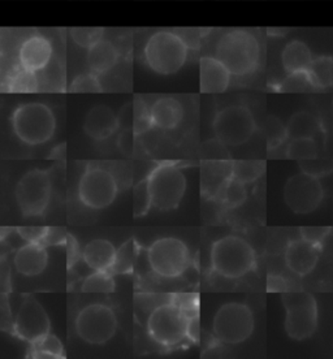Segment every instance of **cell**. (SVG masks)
<instances>
[{
	"label": "cell",
	"mask_w": 333,
	"mask_h": 359,
	"mask_svg": "<svg viewBox=\"0 0 333 359\" xmlns=\"http://www.w3.org/2000/svg\"><path fill=\"white\" fill-rule=\"evenodd\" d=\"M224 164L223 162L208 163L210 167H203L202 187L203 191H208L210 196H220L225 184L232 177L233 163L231 167H223Z\"/></svg>",
	"instance_id": "cell-26"
},
{
	"label": "cell",
	"mask_w": 333,
	"mask_h": 359,
	"mask_svg": "<svg viewBox=\"0 0 333 359\" xmlns=\"http://www.w3.org/2000/svg\"><path fill=\"white\" fill-rule=\"evenodd\" d=\"M283 305L287 310L285 331L297 341L310 339L318 327V305L315 298L307 292H284Z\"/></svg>",
	"instance_id": "cell-6"
},
{
	"label": "cell",
	"mask_w": 333,
	"mask_h": 359,
	"mask_svg": "<svg viewBox=\"0 0 333 359\" xmlns=\"http://www.w3.org/2000/svg\"><path fill=\"white\" fill-rule=\"evenodd\" d=\"M325 197L323 187L315 176L301 172L287 181L284 199L296 214H310L315 211Z\"/></svg>",
	"instance_id": "cell-14"
},
{
	"label": "cell",
	"mask_w": 333,
	"mask_h": 359,
	"mask_svg": "<svg viewBox=\"0 0 333 359\" xmlns=\"http://www.w3.org/2000/svg\"><path fill=\"white\" fill-rule=\"evenodd\" d=\"M151 117L154 126L163 130H171L180 126L184 117V108L177 99L164 97L154 103Z\"/></svg>",
	"instance_id": "cell-22"
},
{
	"label": "cell",
	"mask_w": 333,
	"mask_h": 359,
	"mask_svg": "<svg viewBox=\"0 0 333 359\" xmlns=\"http://www.w3.org/2000/svg\"><path fill=\"white\" fill-rule=\"evenodd\" d=\"M115 280L109 271H95L82 283L83 293H112L115 292Z\"/></svg>",
	"instance_id": "cell-31"
},
{
	"label": "cell",
	"mask_w": 333,
	"mask_h": 359,
	"mask_svg": "<svg viewBox=\"0 0 333 359\" xmlns=\"http://www.w3.org/2000/svg\"><path fill=\"white\" fill-rule=\"evenodd\" d=\"M264 168L263 162H234L232 177L243 181V184H249L259 179Z\"/></svg>",
	"instance_id": "cell-35"
},
{
	"label": "cell",
	"mask_w": 333,
	"mask_h": 359,
	"mask_svg": "<svg viewBox=\"0 0 333 359\" xmlns=\"http://www.w3.org/2000/svg\"><path fill=\"white\" fill-rule=\"evenodd\" d=\"M135 258H137V243L135 238L128 240L125 243L117 249L115 263L111 269L114 273H130L135 269Z\"/></svg>",
	"instance_id": "cell-30"
},
{
	"label": "cell",
	"mask_w": 333,
	"mask_h": 359,
	"mask_svg": "<svg viewBox=\"0 0 333 359\" xmlns=\"http://www.w3.org/2000/svg\"><path fill=\"white\" fill-rule=\"evenodd\" d=\"M153 206L159 211H172L180 206L186 190V179L179 167L163 163L149 175Z\"/></svg>",
	"instance_id": "cell-7"
},
{
	"label": "cell",
	"mask_w": 333,
	"mask_h": 359,
	"mask_svg": "<svg viewBox=\"0 0 333 359\" xmlns=\"http://www.w3.org/2000/svg\"><path fill=\"white\" fill-rule=\"evenodd\" d=\"M68 240V234L65 233L63 228H48V232L46 234L43 245H62Z\"/></svg>",
	"instance_id": "cell-46"
},
{
	"label": "cell",
	"mask_w": 333,
	"mask_h": 359,
	"mask_svg": "<svg viewBox=\"0 0 333 359\" xmlns=\"http://www.w3.org/2000/svg\"><path fill=\"white\" fill-rule=\"evenodd\" d=\"M320 252V246L308 243L305 238L294 240L287 246L285 263L298 276H306L315 269Z\"/></svg>",
	"instance_id": "cell-16"
},
{
	"label": "cell",
	"mask_w": 333,
	"mask_h": 359,
	"mask_svg": "<svg viewBox=\"0 0 333 359\" xmlns=\"http://www.w3.org/2000/svg\"><path fill=\"white\" fill-rule=\"evenodd\" d=\"M116 252L115 246L109 240L97 238L85 246L82 257L93 271H111L115 263Z\"/></svg>",
	"instance_id": "cell-21"
},
{
	"label": "cell",
	"mask_w": 333,
	"mask_h": 359,
	"mask_svg": "<svg viewBox=\"0 0 333 359\" xmlns=\"http://www.w3.org/2000/svg\"><path fill=\"white\" fill-rule=\"evenodd\" d=\"M12 128L24 144L36 146L53 138L56 120L51 108L43 103H25L13 112Z\"/></svg>",
	"instance_id": "cell-4"
},
{
	"label": "cell",
	"mask_w": 333,
	"mask_h": 359,
	"mask_svg": "<svg viewBox=\"0 0 333 359\" xmlns=\"http://www.w3.org/2000/svg\"><path fill=\"white\" fill-rule=\"evenodd\" d=\"M153 206V198L149 188V180L140 181L133 189V216L142 217Z\"/></svg>",
	"instance_id": "cell-34"
},
{
	"label": "cell",
	"mask_w": 333,
	"mask_h": 359,
	"mask_svg": "<svg viewBox=\"0 0 333 359\" xmlns=\"http://www.w3.org/2000/svg\"><path fill=\"white\" fill-rule=\"evenodd\" d=\"M245 185L246 184H243V181L231 177L228 180V182L225 184V187L222 190L219 197H222V199L225 202V205L229 208L241 206L243 202L246 201V197H247V191H246Z\"/></svg>",
	"instance_id": "cell-33"
},
{
	"label": "cell",
	"mask_w": 333,
	"mask_h": 359,
	"mask_svg": "<svg viewBox=\"0 0 333 359\" xmlns=\"http://www.w3.org/2000/svg\"><path fill=\"white\" fill-rule=\"evenodd\" d=\"M48 254L43 243H30L21 246L18 249L13 263L18 273L24 276H36L42 273L47 267Z\"/></svg>",
	"instance_id": "cell-20"
},
{
	"label": "cell",
	"mask_w": 333,
	"mask_h": 359,
	"mask_svg": "<svg viewBox=\"0 0 333 359\" xmlns=\"http://www.w3.org/2000/svg\"><path fill=\"white\" fill-rule=\"evenodd\" d=\"M299 165H301L302 172H305L307 175H311V176H315L318 179L329 173L332 170V167L328 163L319 161L318 158L308 159V161H301Z\"/></svg>",
	"instance_id": "cell-41"
},
{
	"label": "cell",
	"mask_w": 333,
	"mask_h": 359,
	"mask_svg": "<svg viewBox=\"0 0 333 359\" xmlns=\"http://www.w3.org/2000/svg\"><path fill=\"white\" fill-rule=\"evenodd\" d=\"M313 60L314 57L310 47L305 42L298 39L289 42L281 53V63L288 74L307 72Z\"/></svg>",
	"instance_id": "cell-23"
},
{
	"label": "cell",
	"mask_w": 333,
	"mask_h": 359,
	"mask_svg": "<svg viewBox=\"0 0 333 359\" xmlns=\"http://www.w3.org/2000/svg\"><path fill=\"white\" fill-rule=\"evenodd\" d=\"M102 27H73L71 29V36L73 41L83 48H90L98 43L103 36Z\"/></svg>",
	"instance_id": "cell-37"
},
{
	"label": "cell",
	"mask_w": 333,
	"mask_h": 359,
	"mask_svg": "<svg viewBox=\"0 0 333 359\" xmlns=\"http://www.w3.org/2000/svg\"><path fill=\"white\" fill-rule=\"evenodd\" d=\"M267 290L269 292H288V284L284 278L278 275H269L267 278Z\"/></svg>",
	"instance_id": "cell-47"
},
{
	"label": "cell",
	"mask_w": 333,
	"mask_h": 359,
	"mask_svg": "<svg viewBox=\"0 0 333 359\" xmlns=\"http://www.w3.org/2000/svg\"><path fill=\"white\" fill-rule=\"evenodd\" d=\"M287 156L294 161H308L318 158V144L314 138L290 140L287 147Z\"/></svg>",
	"instance_id": "cell-32"
},
{
	"label": "cell",
	"mask_w": 333,
	"mask_h": 359,
	"mask_svg": "<svg viewBox=\"0 0 333 359\" xmlns=\"http://www.w3.org/2000/svg\"><path fill=\"white\" fill-rule=\"evenodd\" d=\"M118 193L116 177L106 168L89 167L79 182V198L91 210H103L114 203Z\"/></svg>",
	"instance_id": "cell-13"
},
{
	"label": "cell",
	"mask_w": 333,
	"mask_h": 359,
	"mask_svg": "<svg viewBox=\"0 0 333 359\" xmlns=\"http://www.w3.org/2000/svg\"><path fill=\"white\" fill-rule=\"evenodd\" d=\"M201 91L208 94L223 93L231 82L229 69L217 57L206 56L201 59Z\"/></svg>",
	"instance_id": "cell-18"
},
{
	"label": "cell",
	"mask_w": 333,
	"mask_h": 359,
	"mask_svg": "<svg viewBox=\"0 0 333 359\" xmlns=\"http://www.w3.org/2000/svg\"><path fill=\"white\" fill-rule=\"evenodd\" d=\"M310 89L314 88L308 81L306 72L290 73L279 86V91L283 93H304Z\"/></svg>",
	"instance_id": "cell-39"
},
{
	"label": "cell",
	"mask_w": 333,
	"mask_h": 359,
	"mask_svg": "<svg viewBox=\"0 0 333 359\" xmlns=\"http://www.w3.org/2000/svg\"><path fill=\"white\" fill-rule=\"evenodd\" d=\"M69 91L71 93H102L103 88L95 73H83L73 80Z\"/></svg>",
	"instance_id": "cell-38"
},
{
	"label": "cell",
	"mask_w": 333,
	"mask_h": 359,
	"mask_svg": "<svg viewBox=\"0 0 333 359\" xmlns=\"http://www.w3.org/2000/svg\"><path fill=\"white\" fill-rule=\"evenodd\" d=\"M135 120L133 130L135 135H141L147 132L151 126H154L153 117H151V109H147L146 104L142 102H135Z\"/></svg>",
	"instance_id": "cell-40"
},
{
	"label": "cell",
	"mask_w": 333,
	"mask_h": 359,
	"mask_svg": "<svg viewBox=\"0 0 333 359\" xmlns=\"http://www.w3.org/2000/svg\"><path fill=\"white\" fill-rule=\"evenodd\" d=\"M50 318L42 305L33 296L24 297L13 323L18 337L27 342L34 341L50 333Z\"/></svg>",
	"instance_id": "cell-15"
},
{
	"label": "cell",
	"mask_w": 333,
	"mask_h": 359,
	"mask_svg": "<svg viewBox=\"0 0 333 359\" xmlns=\"http://www.w3.org/2000/svg\"><path fill=\"white\" fill-rule=\"evenodd\" d=\"M264 130L267 137V146L270 150L279 147L288 138L287 126H284L276 116H270L266 120Z\"/></svg>",
	"instance_id": "cell-36"
},
{
	"label": "cell",
	"mask_w": 333,
	"mask_h": 359,
	"mask_svg": "<svg viewBox=\"0 0 333 359\" xmlns=\"http://www.w3.org/2000/svg\"><path fill=\"white\" fill-rule=\"evenodd\" d=\"M212 128L217 141L225 146L237 147L252 138L257 130V123L249 108L234 104L217 112Z\"/></svg>",
	"instance_id": "cell-10"
},
{
	"label": "cell",
	"mask_w": 333,
	"mask_h": 359,
	"mask_svg": "<svg viewBox=\"0 0 333 359\" xmlns=\"http://www.w3.org/2000/svg\"><path fill=\"white\" fill-rule=\"evenodd\" d=\"M135 130L133 129H125L120 138H118V147L124 154H132L135 150Z\"/></svg>",
	"instance_id": "cell-45"
},
{
	"label": "cell",
	"mask_w": 333,
	"mask_h": 359,
	"mask_svg": "<svg viewBox=\"0 0 333 359\" xmlns=\"http://www.w3.org/2000/svg\"><path fill=\"white\" fill-rule=\"evenodd\" d=\"M53 46L43 36L27 38L18 50L20 65L33 72H39L51 63Z\"/></svg>",
	"instance_id": "cell-17"
},
{
	"label": "cell",
	"mask_w": 333,
	"mask_h": 359,
	"mask_svg": "<svg viewBox=\"0 0 333 359\" xmlns=\"http://www.w3.org/2000/svg\"><path fill=\"white\" fill-rule=\"evenodd\" d=\"M117 120H118V126H121L124 130L125 129H133L135 120V103L124 104L120 109L118 115H117Z\"/></svg>",
	"instance_id": "cell-44"
},
{
	"label": "cell",
	"mask_w": 333,
	"mask_h": 359,
	"mask_svg": "<svg viewBox=\"0 0 333 359\" xmlns=\"http://www.w3.org/2000/svg\"><path fill=\"white\" fill-rule=\"evenodd\" d=\"M331 233V228H313V226H304L301 228V237L306 241L315 243L322 248V243H325L327 236Z\"/></svg>",
	"instance_id": "cell-43"
},
{
	"label": "cell",
	"mask_w": 333,
	"mask_h": 359,
	"mask_svg": "<svg viewBox=\"0 0 333 359\" xmlns=\"http://www.w3.org/2000/svg\"><path fill=\"white\" fill-rule=\"evenodd\" d=\"M197 320L175 302L154 309L147 320V332L154 341L165 348L177 346L190 336L191 324Z\"/></svg>",
	"instance_id": "cell-2"
},
{
	"label": "cell",
	"mask_w": 333,
	"mask_h": 359,
	"mask_svg": "<svg viewBox=\"0 0 333 359\" xmlns=\"http://www.w3.org/2000/svg\"><path fill=\"white\" fill-rule=\"evenodd\" d=\"M53 184L48 171L33 170L24 175L16 187V202L24 216L42 215L48 207Z\"/></svg>",
	"instance_id": "cell-12"
},
{
	"label": "cell",
	"mask_w": 333,
	"mask_h": 359,
	"mask_svg": "<svg viewBox=\"0 0 333 359\" xmlns=\"http://www.w3.org/2000/svg\"><path fill=\"white\" fill-rule=\"evenodd\" d=\"M259 42L246 30L226 32L219 39L215 57L234 76L252 74L259 62Z\"/></svg>",
	"instance_id": "cell-1"
},
{
	"label": "cell",
	"mask_w": 333,
	"mask_h": 359,
	"mask_svg": "<svg viewBox=\"0 0 333 359\" xmlns=\"http://www.w3.org/2000/svg\"><path fill=\"white\" fill-rule=\"evenodd\" d=\"M117 318L109 306L93 304L86 306L76 318V332L90 345H104L115 336Z\"/></svg>",
	"instance_id": "cell-11"
},
{
	"label": "cell",
	"mask_w": 333,
	"mask_h": 359,
	"mask_svg": "<svg viewBox=\"0 0 333 359\" xmlns=\"http://www.w3.org/2000/svg\"><path fill=\"white\" fill-rule=\"evenodd\" d=\"M254 315L240 302H229L217 310L214 318V334L219 341L237 345L246 341L254 332Z\"/></svg>",
	"instance_id": "cell-8"
},
{
	"label": "cell",
	"mask_w": 333,
	"mask_h": 359,
	"mask_svg": "<svg viewBox=\"0 0 333 359\" xmlns=\"http://www.w3.org/2000/svg\"><path fill=\"white\" fill-rule=\"evenodd\" d=\"M252 245L238 236H225L211 248L212 269L226 278H240L255 267Z\"/></svg>",
	"instance_id": "cell-3"
},
{
	"label": "cell",
	"mask_w": 333,
	"mask_h": 359,
	"mask_svg": "<svg viewBox=\"0 0 333 359\" xmlns=\"http://www.w3.org/2000/svg\"><path fill=\"white\" fill-rule=\"evenodd\" d=\"M144 59L154 72L173 74L180 71L188 59V46L172 32H156L144 46Z\"/></svg>",
	"instance_id": "cell-5"
},
{
	"label": "cell",
	"mask_w": 333,
	"mask_h": 359,
	"mask_svg": "<svg viewBox=\"0 0 333 359\" xmlns=\"http://www.w3.org/2000/svg\"><path fill=\"white\" fill-rule=\"evenodd\" d=\"M117 128V115L104 104L91 108L83 121L85 133L95 141L107 140L116 132Z\"/></svg>",
	"instance_id": "cell-19"
},
{
	"label": "cell",
	"mask_w": 333,
	"mask_h": 359,
	"mask_svg": "<svg viewBox=\"0 0 333 359\" xmlns=\"http://www.w3.org/2000/svg\"><path fill=\"white\" fill-rule=\"evenodd\" d=\"M29 354L33 358H64V348L59 339L47 333L45 336L30 342Z\"/></svg>",
	"instance_id": "cell-29"
},
{
	"label": "cell",
	"mask_w": 333,
	"mask_h": 359,
	"mask_svg": "<svg viewBox=\"0 0 333 359\" xmlns=\"http://www.w3.org/2000/svg\"><path fill=\"white\" fill-rule=\"evenodd\" d=\"M67 243H68V269H71L79 259V246H77L76 240L69 234H68Z\"/></svg>",
	"instance_id": "cell-48"
},
{
	"label": "cell",
	"mask_w": 333,
	"mask_h": 359,
	"mask_svg": "<svg viewBox=\"0 0 333 359\" xmlns=\"http://www.w3.org/2000/svg\"><path fill=\"white\" fill-rule=\"evenodd\" d=\"M150 269L165 278H179L190 263L189 249L176 237H164L154 241L147 250Z\"/></svg>",
	"instance_id": "cell-9"
},
{
	"label": "cell",
	"mask_w": 333,
	"mask_h": 359,
	"mask_svg": "<svg viewBox=\"0 0 333 359\" xmlns=\"http://www.w3.org/2000/svg\"><path fill=\"white\" fill-rule=\"evenodd\" d=\"M48 228L46 226H20L18 233L24 241L30 243H43Z\"/></svg>",
	"instance_id": "cell-42"
},
{
	"label": "cell",
	"mask_w": 333,
	"mask_h": 359,
	"mask_svg": "<svg viewBox=\"0 0 333 359\" xmlns=\"http://www.w3.org/2000/svg\"><path fill=\"white\" fill-rule=\"evenodd\" d=\"M7 91L11 93H36L39 91V82L36 72L29 71L24 67L13 69L6 82Z\"/></svg>",
	"instance_id": "cell-28"
},
{
	"label": "cell",
	"mask_w": 333,
	"mask_h": 359,
	"mask_svg": "<svg viewBox=\"0 0 333 359\" xmlns=\"http://www.w3.org/2000/svg\"><path fill=\"white\" fill-rule=\"evenodd\" d=\"M288 138L297 140V138H314L322 133V126L318 120V117L313 114L301 111L294 114L289 118L287 124Z\"/></svg>",
	"instance_id": "cell-25"
},
{
	"label": "cell",
	"mask_w": 333,
	"mask_h": 359,
	"mask_svg": "<svg viewBox=\"0 0 333 359\" xmlns=\"http://www.w3.org/2000/svg\"><path fill=\"white\" fill-rule=\"evenodd\" d=\"M118 59V53L116 47L109 41L100 39L98 43L89 48L88 53V63L90 67L91 72L95 74H102L111 71Z\"/></svg>",
	"instance_id": "cell-24"
},
{
	"label": "cell",
	"mask_w": 333,
	"mask_h": 359,
	"mask_svg": "<svg viewBox=\"0 0 333 359\" xmlns=\"http://www.w3.org/2000/svg\"><path fill=\"white\" fill-rule=\"evenodd\" d=\"M307 77L314 89H328L333 85L332 56H319L307 69Z\"/></svg>",
	"instance_id": "cell-27"
}]
</instances>
